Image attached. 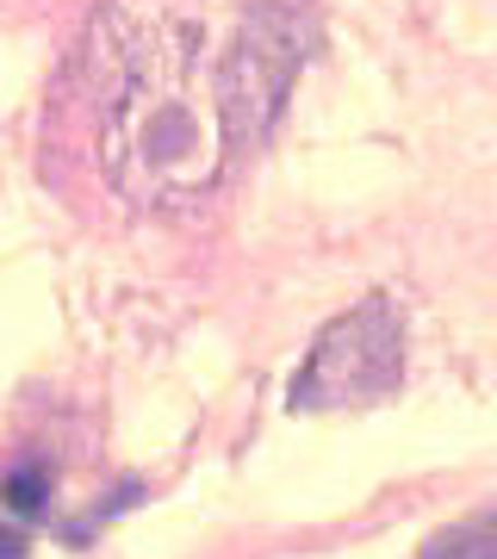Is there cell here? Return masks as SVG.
Returning <instances> with one entry per match:
<instances>
[{"label":"cell","instance_id":"277c9868","mask_svg":"<svg viewBox=\"0 0 497 559\" xmlns=\"http://www.w3.org/2000/svg\"><path fill=\"white\" fill-rule=\"evenodd\" d=\"M25 554H32V540H25L13 522H0V559H25Z\"/></svg>","mask_w":497,"mask_h":559},{"label":"cell","instance_id":"3957f363","mask_svg":"<svg viewBox=\"0 0 497 559\" xmlns=\"http://www.w3.org/2000/svg\"><path fill=\"white\" fill-rule=\"evenodd\" d=\"M423 559H497L492 554V522H460V528H441L429 547H423Z\"/></svg>","mask_w":497,"mask_h":559},{"label":"cell","instance_id":"6da1fadb","mask_svg":"<svg viewBox=\"0 0 497 559\" xmlns=\"http://www.w3.org/2000/svg\"><path fill=\"white\" fill-rule=\"evenodd\" d=\"M305 38L286 0H99L75 50V100L106 187L131 205H187L249 156L286 106Z\"/></svg>","mask_w":497,"mask_h":559},{"label":"cell","instance_id":"7a4b0ae2","mask_svg":"<svg viewBox=\"0 0 497 559\" xmlns=\"http://www.w3.org/2000/svg\"><path fill=\"white\" fill-rule=\"evenodd\" d=\"M398 367H404V323L386 305V293H374L367 305H355L348 318H336L311 342V360L293 380V411L374 404L398 385Z\"/></svg>","mask_w":497,"mask_h":559}]
</instances>
